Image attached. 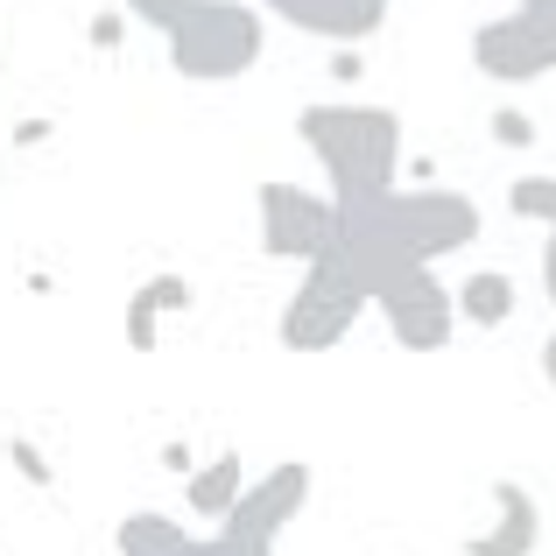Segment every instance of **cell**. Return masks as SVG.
Here are the masks:
<instances>
[{
	"mask_svg": "<svg viewBox=\"0 0 556 556\" xmlns=\"http://www.w3.org/2000/svg\"><path fill=\"white\" fill-rule=\"evenodd\" d=\"M345 261H353L359 289L374 296V311L388 317L394 345H408V353H437V345H451V325H458V289L437 282V261L408 254L394 232H380L374 218L345 212Z\"/></svg>",
	"mask_w": 556,
	"mask_h": 556,
	"instance_id": "6da1fadb",
	"label": "cell"
},
{
	"mask_svg": "<svg viewBox=\"0 0 556 556\" xmlns=\"http://www.w3.org/2000/svg\"><path fill=\"white\" fill-rule=\"evenodd\" d=\"M296 135L345 212H367V204H380L394 190V169H402V113L394 106L317 99V106L296 113Z\"/></svg>",
	"mask_w": 556,
	"mask_h": 556,
	"instance_id": "7a4b0ae2",
	"label": "cell"
},
{
	"mask_svg": "<svg viewBox=\"0 0 556 556\" xmlns=\"http://www.w3.org/2000/svg\"><path fill=\"white\" fill-rule=\"evenodd\" d=\"M127 14L155 28L169 42V64L190 85H232L261 64L268 50V22H261V0H127Z\"/></svg>",
	"mask_w": 556,
	"mask_h": 556,
	"instance_id": "3957f363",
	"label": "cell"
},
{
	"mask_svg": "<svg viewBox=\"0 0 556 556\" xmlns=\"http://www.w3.org/2000/svg\"><path fill=\"white\" fill-rule=\"evenodd\" d=\"M367 311H374V296L359 289L353 261H345V247H339V254L311 261L303 282L289 289V303H282V345H289V353H331V345H345L359 331V317H367Z\"/></svg>",
	"mask_w": 556,
	"mask_h": 556,
	"instance_id": "277c9868",
	"label": "cell"
},
{
	"mask_svg": "<svg viewBox=\"0 0 556 556\" xmlns=\"http://www.w3.org/2000/svg\"><path fill=\"white\" fill-rule=\"evenodd\" d=\"M359 218H374L380 232H394V240L408 247V254L422 261H444V254H465V247L479 240V226H486V212H479L465 190H444V184H422V190H388L380 204H367Z\"/></svg>",
	"mask_w": 556,
	"mask_h": 556,
	"instance_id": "5b68a950",
	"label": "cell"
},
{
	"mask_svg": "<svg viewBox=\"0 0 556 556\" xmlns=\"http://www.w3.org/2000/svg\"><path fill=\"white\" fill-rule=\"evenodd\" d=\"M254 226H261V254L268 261H311L339 254L345 240V204L331 190H296V184H261L254 190Z\"/></svg>",
	"mask_w": 556,
	"mask_h": 556,
	"instance_id": "8992f818",
	"label": "cell"
},
{
	"mask_svg": "<svg viewBox=\"0 0 556 556\" xmlns=\"http://www.w3.org/2000/svg\"><path fill=\"white\" fill-rule=\"evenodd\" d=\"M472 64H479V78H493V85L549 78L556 71V22L515 0L507 14H493V22L472 28Z\"/></svg>",
	"mask_w": 556,
	"mask_h": 556,
	"instance_id": "52a82bcc",
	"label": "cell"
},
{
	"mask_svg": "<svg viewBox=\"0 0 556 556\" xmlns=\"http://www.w3.org/2000/svg\"><path fill=\"white\" fill-rule=\"evenodd\" d=\"M303 501H311V465L282 458V465H268L261 479H247V493L232 501V515L218 521V535H232L240 549H275L282 529L303 515Z\"/></svg>",
	"mask_w": 556,
	"mask_h": 556,
	"instance_id": "ba28073f",
	"label": "cell"
},
{
	"mask_svg": "<svg viewBox=\"0 0 556 556\" xmlns=\"http://www.w3.org/2000/svg\"><path fill=\"white\" fill-rule=\"evenodd\" d=\"M486 501H493V521L479 535H465V556H535L543 549V501L521 479H493Z\"/></svg>",
	"mask_w": 556,
	"mask_h": 556,
	"instance_id": "9c48e42d",
	"label": "cell"
},
{
	"mask_svg": "<svg viewBox=\"0 0 556 556\" xmlns=\"http://www.w3.org/2000/svg\"><path fill=\"white\" fill-rule=\"evenodd\" d=\"M261 14H282L289 28H303V36L345 50V42H374L380 36L388 0H261Z\"/></svg>",
	"mask_w": 556,
	"mask_h": 556,
	"instance_id": "30bf717a",
	"label": "cell"
},
{
	"mask_svg": "<svg viewBox=\"0 0 556 556\" xmlns=\"http://www.w3.org/2000/svg\"><path fill=\"white\" fill-rule=\"evenodd\" d=\"M163 311L169 317L190 311V282H184V275H149V282L127 296L121 331H127V345H135V353H155V345H163Z\"/></svg>",
	"mask_w": 556,
	"mask_h": 556,
	"instance_id": "8fae6325",
	"label": "cell"
},
{
	"mask_svg": "<svg viewBox=\"0 0 556 556\" xmlns=\"http://www.w3.org/2000/svg\"><path fill=\"white\" fill-rule=\"evenodd\" d=\"M507 212L529 218V226H543V303L556 311V177H543V169L515 177L507 184Z\"/></svg>",
	"mask_w": 556,
	"mask_h": 556,
	"instance_id": "7c38bea8",
	"label": "cell"
},
{
	"mask_svg": "<svg viewBox=\"0 0 556 556\" xmlns=\"http://www.w3.org/2000/svg\"><path fill=\"white\" fill-rule=\"evenodd\" d=\"M240 493H247V465H240V451H218L212 465H190L184 501H190V515H198V521H226Z\"/></svg>",
	"mask_w": 556,
	"mask_h": 556,
	"instance_id": "4fadbf2b",
	"label": "cell"
},
{
	"mask_svg": "<svg viewBox=\"0 0 556 556\" xmlns=\"http://www.w3.org/2000/svg\"><path fill=\"white\" fill-rule=\"evenodd\" d=\"M515 303H521V289H515V275H507V268H472L458 282V317H465V325H479V331L515 325Z\"/></svg>",
	"mask_w": 556,
	"mask_h": 556,
	"instance_id": "5bb4252c",
	"label": "cell"
},
{
	"mask_svg": "<svg viewBox=\"0 0 556 556\" xmlns=\"http://www.w3.org/2000/svg\"><path fill=\"white\" fill-rule=\"evenodd\" d=\"M113 549L121 556H190V535L169 515H155V507H135V515L113 529Z\"/></svg>",
	"mask_w": 556,
	"mask_h": 556,
	"instance_id": "9a60e30c",
	"label": "cell"
},
{
	"mask_svg": "<svg viewBox=\"0 0 556 556\" xmlns=\"http://www.w3.org/2000/svg\"><path fill=\"white\" fill-rule=\"evenodd\" d=\"M8 458H14V472L28 479V486H56V472H50V458H42L28 437H8Z\"/></svg>",
	"mask_w": 556,
	"mask_h": 556,
	"instance_id": "2e32d148",
	"label": "cell"
},
{
	"mask_svg": "<svg viewBox=\"0 0 556 556\" xmlns=\"http://www.w3.org/2000/svg\"><path fill=\"white\" fill-rule=\"evenodd\" d=\"M486 127H493V141H501V149H529V141H535V121H529V113H515V106H501Z\"/></svg>",
	"mask_w": 556,
	"mask_h": 556,
	"instance_id": "e0dca14e",
	"label": "cell"
},
{
	"mask_svg": "<svg viewBox=\"0 0 556 556\" xmlns=\"http://www.w3.org/2000/svg\"><path fill=\"white\" fill-rule=\"evenodd\" d=\"M190 556H275V549H240V543H232V535H204V543H190Z\"/></svg>",
	"mask_w": 556,
	"mask_h": 556,
	"instance_id": "ac0fdd59",
	"label": "cell"
},
{
	"mask_svg": "<svg viewBox=\"0 0 556 556\" xmlns=\"http://www.w3.org/2000/svg\"><path fill=\"white\" fill-rule=\"evenodd\" d=\"M121 14H127V8H121ZM121 14H113V8H106V14H92V50H113V42L127 36V22H121Z\"/></svg>",
	"mask_w": 556,
	"mask_h": 556,
	"instance_id": "d6986e66",
	"label": "cell"
},
{
	"mask_svg": "<svg viewBox=\"0 0 556 556\" xmlns=\"http://www.w3.org/2000/svg\"><path fill=\"white\" fill-rule=\"evenodd\" d=\"M42 135H50V121H22V127H14V141H22V149H36Z\"/></svg>",
	"mask_w": 556,
	"mask_h": 556,
	"instance_id": "ffe728a7",
	"label": "cell"
},
{
	"mask_svg": "<svg viewBox=\"0 0 556 556\" xmlns=\"http://www.w3.org/2000/svg\"><path fill=\"white\" fill-rule=\"evenodd\" d=\"M543 380H549V388H556V331H549V339H543Z\"/></svg>",
	"mask_w": 556,
	"mask_h": 556,
	"instance_id": "44dd1931",
	"label": "cell"
},
{
	"mask_svg": "<svg viewBox=\"0 0 556 556\" xmlns=\"http://www.w3.org/2000/svg\"><path fill=\"white\" fill-rule=\"evenodd\" d=\"M521 8H535V14H549V22H556V0H521Z\"/></svg>",
	"mask_w": 556,
	"mask_h": 556,
	"instance_id": "7402d4cb",
	"label": "cell"
}]
</instances>
